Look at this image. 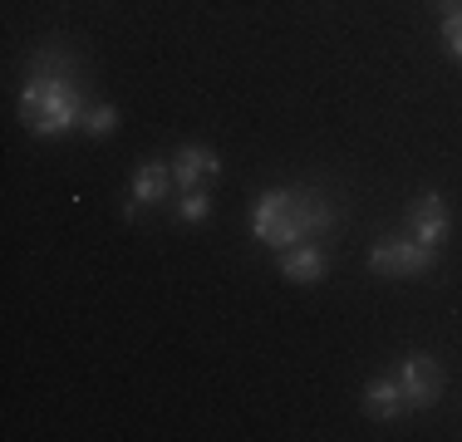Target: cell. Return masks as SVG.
Returning a JSON list of instances; mask_svg holds the SVG:
<instances>
[{
  "instance_id": "6da1fadb",
  "label": "cell",
  "mask_w": 462,
  "mask_h": 442,
  "mask_svg": "<svg viewBox=\"0 0 462 442\" xmlns=\"http://www.w3.org/2000/svg\"><path fill=\"white\" fill-rule=\"evenodd\" d=\"M89 98H84V79H79V60L60 44L35 50L25 69V88H20V124L35 138H64L69 128L84 124Z\"/></svg>"
},
{
  "instance_id": "7a4b0ae2",
  "label": "cell",
  "mask_w": 462,
  "mask_h": 442,
  "mask_svg": "<svg viewBox=\"0 0 462 442\" xmlns=\"http://www.w3.org/2000/svg\"><path fill=\"white\" fill-rule=\"evenodd\" d=\"M335 202L315 187H271L251 207V236L266 251H291L300 241H320L325 231H335Z\"/></svg>"
},
{
  "instance_id": "3957f363",
  "label": "cell",
  "mask_w": 462,
  "mask_h": 442,
  "mask_svg": "<svg viewBox=\"0 0 462 442\" xmlns=\"http://www.w3.org/2000/svg\"><path fill=\"white\" fill-rule=\"evenodd\" d=\"M438 265V251L423 246L418 236H389L369 251V271L374 275H393V281H413V275H428Z\"/></svg>"
},
{
  "instance_id": "277c9868",
  "label": "cell",
  "mask_w": 462,
  "mask_h": 442,
  "mask_svg": "<svg viewBox=\"0 0 462 442\" xmlns=\"http://www.w3.org/2000/svg\"><path fill=\"white\" fill-rule=\"evenodd\" d=\"M393 379H399V389H403V408H413V413H423V408H433L438 398H443V364H438L433 354H409V359L393 369Z\"/></svg>"
},
{
  "instance_id": "5b68a950",
  "label": "cell",
  "mask_w": 462,
  "mask_h": 442,
  "mask_svg": "<svg viewBox=\"0 0 462 442\" xmlns=\"http://www.w3.org/2000/svg\"><path fill=\"white\" fill-rule=\"evenodd\" d=\"M217 177H222V158L207 143H182L178 158H172V182L182 192H192V187H212Z\"/></svg>"
},
{
  "instance_id": "8992f818",
  "label": "cell",
  "mask_w": 462,
  "mask_h": 442,
  "mask_svg": "<svg viewBox=\"0 0 462 442\" xmlns=\"http://www.w3.org/2000/svg\"><path fill=\"white\" fill-rule=\"evenodd\" d=\"M448 202H443V192H423L418 202L409 207V236H418L423 246H433V251H443V241H448Z\"/></svg>"
},
{
  "instance_id": "52a82bcc",
  "label": "cell",
  "mask_w": 462,
  "mask_h": 442,
  "mask_svg": "<svg viewBox=\"0 0 462 442\" xmlns=\"http://www.w3.org/2000/svg\"><path fill=\"white\" fill-rule=\"evenodd\" d=\"M172 168L168 162H143V168L134 172V187H128V207H124V216H134L138 207H162L172 197Z\"/></svg>"
},
{
  "instance_id": "ba28073f",
  "label": "cell",
  "mask_w": 462,
  "mask_h": 442,
  "mask_svg": "<svg viewBox=\"0 0 462 442\" xmlns=\"http://www.w3.org/2000/svg\"><path fill=\"white\" fill-rule=\"evenodd\" d=\"M281 275H285L291 285H320L325 275H329L325 246H320V241H300V246L281 251Z\"/></svg>"
},
{
  "instance_id": "9c48e42d",
  "label": "cell",
  "mask_w": 462,
  "mask_h": 442,
  "mask_svg": "<svg viewBox=\"0 0 462 442\" xmlns=\"http://www.w3.org/2000/svg\"><path fill=\"white\" fill-rule=\"evenodd\" d=\"M365 413L374 423H393L399 413H409V408H403V389H399L393 373H379V379L365 383Z\"/></svg>"
},
{
  "instance_id": "30bf717a",
  "label": "cell",
  "mask_w": 462,
  "mask_h": 442,
  "mask_svg": "<svg viewBox=\"0 0 462 442\" xmlns=\"http://www.w3.org/2000/svg\"><path fill=\"white\" fill-rule=\"evenodd\" d=\"M178 216L187 226H202L207 216H212V187H192V192L178 197Z\"/></svg>"
},
{
  "instance_id": "8fae6325",
  "label": "cell",
  "mask_w": 462,
  "mask_h": 442,
  "mask_svg": "<svg viewBox=\"0 0 462 442\" xmlns=\"http://www.w3.org/2000/svg\"><path fill=\"white\" fill-rule=\"evenodd\" d=\"M89 138H108V133L118 128V108L114 104H89V114H84V124H79Z\"/></svg>"
},
{
  "instance_id": "7c38bea8",
  "label": "cell",
  "mask_w": 462,
  "mask_h": 442,
  "mask_svg": "<svg viewBox=\"0 0 462 442\" xmlns=\"http://www.w3.org/2000/svg\"><path fill=\"white\" fill-rule=\"evenodd\" d=\"M443 44H448V54L462 64V10L457 15H443Z\"/></svg>"
},
{
  "instance_id": "4fadbf2b",
  "label": "cell",
  "mask_w": 462,
  "mask_h": 442,
  "mask_svg": "<svg viewBox=\"0 0 462 442\" xmlns=\"http://www.w3.org/2000/svg\"><path fill=\"white\" fill-rule=\"evenodd\" d=\"M438 10H443V15H457V10H462V0H438Z\"/></svg>"
}]
</instances>
